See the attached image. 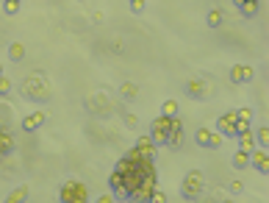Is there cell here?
<instances>
[{"label": "cell", "instance_id": "cell-1", "mask_svg": "<svg viewBox=\"0 0 269 203\" xmlns=\"http://www.w3.org/2000/svg\"><path fill=\"white\" fill-rule=\"evenodd\" d=\"M156 187H158V170H156V167H150V170H144V173H142L139 187H136L133 192L128 195V203H147L150 192H153Z\"/></svg>", "mask_w": 269, "mask_h": 203}, {"label": "cell", "instance_id": "cell-34", "mask_svg": "<svg viewBox=\"0 0 269 203\" xmlns=\"http://www.w3.org/2000/svg\"><path fill=\"white\" fill-rule=\"evenodd\" d=\"M241 3H244V0H233V6H236V9H239V6H241Z\"/></svg>", "mask_w": 269, "mask_h": 203}, {"label": "cell", "instance_id": "cell-5", "mask_svg": "<svg viewBox=\"0 0 269 203\" xmlns=\"http://www.w3.org/2000/svg\"><path fill=\"white\" fill-rule=\"evenodd\" d=\"M169 125H172V117H164V114H158V117L153 120V125H150V134H147V137L153 139V145H156V147L167 145Z\"/></svg>", "mask_w": 269, "mask_h": 203}, {"label": "cell", "instance_id": "cell-6", "mask_svg": "<svg viewBox=\"0 0 269 203\" xmlns=\"http://www.w3.org/2000/svg\"><path fill=\"white\" fill-rule=\"evenodd\" d=\"M167 147H172V151H181V147H183V125H181V117H172V125H169V134H167Z\"/></svg>", "mask_w": 269, "mask_h": 203}, {"label": "cell", "instance_id": "cell-26", "mask_svg": "<svg viewBox=\"0 0 269 203\" xmlns=\"http://www.w3.org/2000/svg\"><path fill=\"white\" fill-rule=\"evenodd\" d=\"M241 72H244V64H233L230 67V81L233 84H244V76H241Z\"/></svg>", "mask_w": 269, "mask_h": 203}, {"label": "cell", "instance_id": "cell-8", "mask_svg": "<svg viewBox=\"0 0 269 203\" xmlns=\"http://www.w3.org/2000/svg\"><path fill=\"white\" fill-rule=\"evenodd\" d=\"M45 112H31V114H25L23 117V131H28V134H33V131H39V128L45 125Z\"/></svg>", "mask_w": 269, "mask_h": 203}, {"label": "cell", "instance_id": "cell-9", "mask_svg": "<svg viewBox=\"0 0 269 203\" xmlns=\"http://www.w3.org/2000/svg\"><path fill=\"white\" fill-rule=\"evenodd\" d=\"M233 123H236V109L233 112H227V114H222V117L217 120V131L222 134V137H236V134H233Z\"/></svg>", "mask_w": 269, "mask_h": 203}, {"label": "cell", "instance_id": "cell-20", "mask_svg": "<svg viewBox=\"0 0 269 203\" xmlns=\"http://www.w3.org/2000/svg\"><path fill=\"white\" fill-rule=\"evenodd\" d=\"M9 59H11V62H23V59H25V47L20 42L9 45Z\"/></svg>", "mask_w": 269, "mask_h": 203}, {"label": "cell", "instance_id": "cell-16", "mask_svg": "<svg viewBox=\"0 0 269 203\" xmlns=\"http://www.w3.org/2000/svg\"><path fill=\"white\" fill-rule=\"evenodd\" d=\"M211 131H214V128H211V125H200V128H197V134H195V142H197V145H200V147H208V139H211Z\"/></svg>", "mask_w": 269, "mask_h": 203}, {"label": "cell", "instance_id": "cell-23", "mask_svg": "<svg viewBox=\"0 0 269 203\" xmlns=\"http://www.w3.org/2000/svg\"><path fill=\"white\" fill-rule=\"evenodd\" d=\"M161 114L164 117H178V100H164Z\"/></svg>", "mask_w": 269, "mask_h": 203}, {"label": "cell", "instance_id": "cell-29", "mask_svg": "<svg viewBox=\"0 0 269 203\" xmlns=\"http://www.w3.org/2000/svg\"><path fill=\"white\" fill-rule=\"evenodd\" d=\"M11 95V81L6 76H0V98H9Z\"/></svg>", "mask_w": 269, "mask_h": 203}, {"label": "cell", "instance_id": "cell-30", "mask_svg": "<svg viewBox=\"0 0 269 203\" xmlns=\"http://www.w3.org/2000/svg\"><path fill=\"white\" fill-rule=\"evenodd\" d=\"M147 203H167V195L161 192V189H153V192H150V198H147Z\"/></svg>", "mask_w": 269, "mask_h": 203}, {"label": "cell", "instance_id": "cell-18", "mask_svg": "<svg viewBox=\"0 0 269 203\" xmlns=\"http://www.w3.org/2000/svg\"><path fill=\"white\" fill-rule=\"evenodd\" d=\"M233 167H236V170L250 167V153H247V151H236V153H233Z\"/></svg>", "mask_w": 269, "mask_h": 203}, {"label": "cell", "instance_id": "cell-17", "mask_svg": "<svg viewBox=\"0 0 269 203\" xmlns=\"http://www.w3.org/2000/svg\"><path fill=\"white\" fill-rule=\"evenodd\" d=\"M186 95H189V98H203L205 84H203V81H189V84H186Z\"/></svg>", "mask_w": 269, "mask_h": 203}, {"label": "cell", "instance_id": "cell-25", "mask_svg": "<svg viewBox=\"0 0 269 203\" xmlns=\"http://www.w3.org/2000/svg\"><path fill=\"white\" fill-rule=\"evenodd\" d=\"M222 134H219L217 131V128H214V131H211V139H208V151H219V147H222Z\"/></svg>", "mask_w": 269, "mask_h": 203}, {"label": "cell", "instance_id": "cell-14", "mask_svg": "<svg viewBox=\"0 0 269 203\" xmlns=\"http://www.w3.org/2000/svg\"><path fill=\"white\" fill-rule=\"evenodd\" d=\"M255 134V147H264V151H269V125H261Z\"/></svg>", "mask_w": 269, "mask_h": 203}, {"label": "cell", "instance_id": "cell-31", "mask_svg": "<svg viewBox=\"0 0 269 203\" xmlns=\"http://www.w3.org/2000/svg\"><path fill=\"white\" fill-rule=\"evenodd\" d=\"M128 6H130V11H133V14H142L144 6H147V0H128Z\"/></svg>", "mask_w": 269, "mask_h": 203}, {"label": "cell", "instance_id": "cell-24", "mask_svg": "<svg viewBox=\"0 0 269 203\" xmlns=\"http://www.w3.org/2000/svg\"><path fill=\"white\" fill-rule=\"evenodd\" d=\"M120 92H122V98H136V95H139V86H136V84H130V81H125V84H122L120 86Z\"/></svg>", "mask_w": 269, "mask_h": 203}, {"label": "cell", "instance_id": "cell-32", "mask_svg": "<svg viewBox=\"0 0 269 203\" xmlns=\"http://www.w3.org/2000/svg\"><path fill=\"white\" fill-rule=\"evenodd\" d=\"M94 203H117V200H114V195H111V192H106V195H100V198L94 200Z\"/></svg>", "mask_w": 269, "mask_h": 203}, {"label": "cell", "instance_id": "cell-35", "mask_svg": "<svg viewBox=\"0 0 269 203\" xmlns=\"http://www.w3.org/2000/svg\"><path fill=\"white\" fill-rule=\"evenodd\" d=\"M0 76H3V64H0Z\"/></svg>", "mask_w": 269, "mask_h": 203}, {"label": "cell", "instance_id": "cell-33", "mask_svg": "<svg viewBox=\"0 0 269 203\" xmlns=\"http://www.w3.org/2000/svg\"><path fill=\"white\" fill-rule=\"evenodd\" d=\"M241 76H244V84H247V81H253V76H255L253 67H244V72H241Z\"/></svg>", "mask_w": 269, "mask_h": 203}, {"label": "cell", "instance_id": "cell-36", "mask_svg": "<svg viewBox=\"0 0 269 203\" xmlns=\"http://www.w3.org/2000/svg\"><path fill=\"white\" fill-rule=\"evenodd\" d=\"M225 203H233V200H225Z\"/></svg>", "mask_w": 269, "mask_h": 203}, {"label": "cell", "instance_id": "cell-7", "mask_svg": "<svg viewBox=\"0 0 269 203\" xmlns=\"http://www.w3.org/2000/svg\"><path fill=\"white\" fill-rule=\"evenodd\" d=\"M250 164L261 175H266L269 173V151H264V147H253V151H250Z\"/></svg>", "mask_w": 269, "mask_h": 203}, {"label": "cell", "instance_id": "cell-2", "mask_svg": "<svg viewBox=\"0 0 269 203\" xmlns=\"http://www.w3.org/2000/svg\"><path fill=\"white\" fill-rule=\"evenodd\" d=\"M59 200L61 203H86L89 189L81 184V181H67V184L59 189Z\"/></svg>", "mask_w": 269, "mask_h": 203}, {"label": "cell", "instance_id": "cell-10", "mask_svg": "<svg viewBox=\"0 0 269 203\" xmlns=\"http://www.w3.org/2000/svg\"><path fill=\"white\" fill-rule=\"evenodd\" d=\"M108 187H111L114 200H125V184H122V173L111 170V175H108Z\"/></svg>", "mask_w": 269, "mask_h": 203}, {"label": "cell", "instance_id": "cell-11", "mask_svg": "<svg viewBox=\"0 0 269 203\" xmlns=\"http://www.w3.org/2000/svg\"><path fill=\"white\" fill-rule=\"evenodd\" d=\"M136 151H139L144 159H153V161H156L158 147L153 145V139H150V137H139V142H136Z\"/></svg>", "mask_w": 269, "mask_h": 203}, {"label": "cell", "instance_id": "cell-19", "mask_svg": "<svg viewBox=\"0 0 269 203\" xmlns=\"http://www.w3.org/2000/svg\"><path fill=\"white\" fill-rule=\"evenodd\" d=\"M239 11L244 17H255V14H258V0H244V3L239 6Z\"/></svg>", "mask_w": 269, "mask_h": 203}, {"label": "cell", "instance_id": "cell-22", "mask_svg": "<svg viewBox=\"0 0 269 203\" xmlns=\"http://www.w3.org/2000/svg\"><path fill=\"white\" fill-rule=\"evenodd\" d=\"M205 23H208V28H219V25H222V11H219V9H211L208 17H205Z\"/></svg>", "mask_w": 269, "mask_h": 203}, {"label": "cell", "instance_id": "cell-28", "mask_svg": "<svg viewBox=\"0 0 269 203\" xmlns=\"http://www.w3.org/2000/svg\"><path fill=\"white\" fill-rule=\"evenodd\" d=\"M125 159L130 161V164H142V161H144V156H142L139 151H136V147H130V151L125 153Z\"/></svg>", "mask_w": 269, "mask_h": 203}, {"label": "cell", "instance_id": "cell-21", "mask_svg": "<svg viewBox=\"0 0 269 203\" xmlns=\"http://www.w3.org/2000/svg\"><path fill=\"white\" fill-rule=\"evenodd\" d=\"M20 6H23V0H3V14L6 17H14L20 11Z\"/></svg>", "mask_w": 269, "mask_h": 203}, {"label": "cell", "instance_id": "cell-12", "mask_svg": "<svg viewBox=\"0 0 269 203\" xmlns=\"http://www.w3.org/2000/svg\"><path fill=\"white\" fill-rule=\"evenodd\" d=\"M236 142H239V151H247V153H250L253 147H255V134H253V125L247 128V131L236 134Z\"/></svg>", "mask_w": 269, "mask_h": 203}, {"label": "cell", "instance_id": "cell-27", "mask_svg": "<svg viewBox=\"0 0 269 203\" xmlns=\"http://www.w3.org/2000/svg\"><path fill=\"white\" fill-rule=\"evenodd\" d=\"M236 120H241V123L250 125V123H253V109H250V106H244V109H236Z\"/></svg>", "mask_w": 269, "mask_h": 203}, {"label": "cell", "instance_id": "cell-3", "mask_svg": "<svg viewBox=\"0 0 269 203\" xmlns=\"http://www.w3.org/2000/svg\"><path fill=\"white\" fill-rule=\"evenodd\" d=\"M203 184H205V178H203V173H200V170L186 173V178H183V184H181V195H183L186 200H197Z\"/></svg>", "mask_w": 269, "mask_h": 203}, {"label": "cell", "instance_id": "cell-15", "mask_svg": "<svg viewBox=\"0 0 269 203\" xmlns=\"http://www.w3.org/2000/svg\"><path fill=\"white\" fill-rule=\"evenodd\" d=\"M28 195H31V189H28V187H17L14 192H11L3 203H25V200H28Z\"/></svg>", "mask_w": 269, "mask_h": 203}, {"label": "cell", "instance_id": "cell-4", "mask_svg": "<svg viewBox=\"0 0 269 203\" xmlns=\"http://www.w3.org/2000/svg\"><path fill=\"white\" fill-rule=\"evenodd\" d=\"M23 95H25V98H31V100H47V98H50L47 81L39 78V76H31V78L23 84Z\"/></svg>", "mask_w": 269, "mask_h": 203}, {"label": "cell", "instance_id": "cell-13", "mask_svg": "<svg viewBox=\"0 0 269 203\" xmlns=\"http://www.w3.org/2000/svg\"><path fill=\"white\" fill-rule=\"evenodd\" d=\"M11 151H14V137L6 128H0V159H6Z\"/></svg>", "mask_w": 269, "mask_h": 203}]
</instances>
